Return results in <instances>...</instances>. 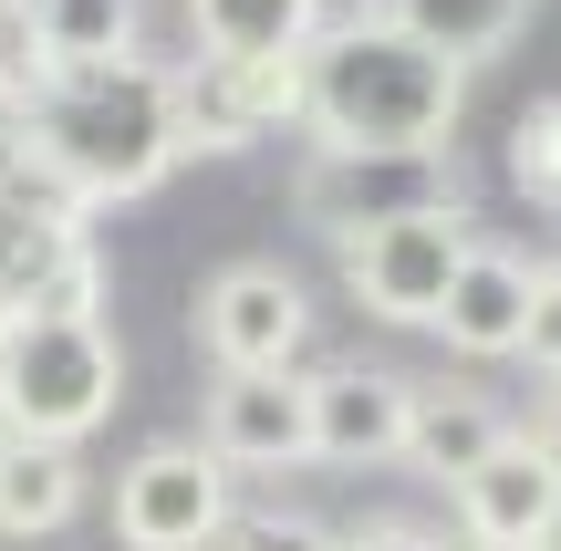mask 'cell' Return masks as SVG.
Returning <instances> with one entry per match:
<instances>
[{
	"instance_id": "6da1fadb",
	"label": "cell",
	"mask_w": 561,
	"mask_h": 551,
	"mask_svg": "<svg viewBox=\"0 0 561 551\" xmlns=\"http://www.w3.org/2000/svg\"><path fill=\"white\" fill-rule=\"evenodd\" d=\"M458 115H468V62H447L437 42H416L385 11L322 21V42L301 53V136L312 146L426 157L458 136Z\"/></svg>"
},
{
	"instance_id": "7a4b0ae2",
	"label": "cell",
	"mask_w": 561,
	"mask_h": 551,
	"mask_svg": "<svg viewBox=\"0 0 561 551\" xmlns=\"http://www.w3.org/2000/svg\"><path fill=\"white\" fill-rule=\"evenodd\" d=\"M21 146L42 177H62L83 208L146 198L187 157L178 136V62H94V73H42L21 104Z\"/></svg>"
},
{
	"instance_id": "3957f363",
	"label": "cell",
	"mask_w": 561,
	"mask_h": 551,
	"mask_svg": "<svg viewBox=\"0 0 561 551\" xmlns=\"http://www.w3.org/2000/svg\"><path fill=\"white\" fill-rule=\"evenodd\" d=\"M125 406V354L104 333V312H21L0 344V427L83 448L104 416Z\"/></svg>"
},
{
	"instance_id": "277c9868",
	"label": "cell",
	"mask_w": 561,
	"mask_h": 551,
	"mask_svg": "<svg viewBox=\"0 0 561 551\" xmlns=\"http://www.w3.org/2000/svg\"><path fill=\"white\" fill-rule=\"evenodd\" d=\"M468 250H479V219H468V208H405V219H375V229H354V240H333V261H343V291H354L375 323L437 333L447 282H458Z\"/></svg>"
},
{
	"instance_id": "5b68a950",
	"label": "cell",
	"mask_w": 561,
	"mask_h": 551,
	"mask_svg": "<svg viewBox=\"0 0 561 551\" xmlns=\"http://www.w3.org/2000/svg\"><path fill=\"white\" fill-rule=\"evenodd\" d=\"M240 510V469L208 458V437H157L115 469V541L125 551H219Z\"/></svg>"
},
{
	"instance_id": "8992f818",
	"label": "cell",
	"mask_w": 561,
	"mask_h": 551,
	"mask_svg": "<svg viewBox=\"0 0 561 551\" xmlns=\"http://www.w3.org/2000/svg\"><path fill=\"white\" fill-rule=\"evenodd\" d=\"M291 208L322 229V240H354L375 219H405V208H468L458 198V157L426 146V157H385V146H312L301 157Z\"/></svg>"
},
{
	"instance_id": "52a82bcc",
	"label": "cell",
	"mask_w": 561,
	"mask_h": 551,
	"mask_svg": "<svg viewBox=\"0 0 561 551\" xmlns=\"http://www.w3.org/2000/svg\"><path fill=\"white\" fill-rule=\"evenodd\" d=\"M312 344V291L280 261H229L198 282V354L208 375H291Z\"/></svg>"
},
{
	"instance_id": "ba28073f",
	"label": "cell",
	"mask_w": 561,
	"mask_h": 551,
	"mask_svg": "<svg viewBox=\"0 0 561 551\" xmlns=\"http://www.w3.org/2000/svg\"><path fill=\"white\" fill-rule=\"evenodd\" d=\"M198 437L208 458H229L240 479L271 469H312V375H208L198 395Z\"/></svg>"
},
{
	"instance_id": "9c48e42d",
	"label": "cell",
	"mask_w": 561,
	"mask_h": 551,
	"mask_svg": "<svg viewBox=\"0 0 561 551\" xmlns=\"http://www.w3.org/2000/svg\"><path fill=\"white\" fill-rule=\"evenodd\" d=\"M280 125H301V62H178L187 157H250Z\"/></svg>"
},
{
	"instance_id": "30bf717a",
	"label": "cell",
	"mask_w": 561,
	"mask_h": 551,
	"mask_svg": "<svg viewBox=\"0 0 561 551\" xmlns=\"http://www.w3.org/2000/svg\"><path fill=\"white\" fill-rule=\"evenodd\" d=\"M83 219H94V208H83L62 177H42V167H21V177L0 187V291H11L21 312H42L83 261H94V229Z\"/></svg>"
},
{
	"instance_id": "8fae6325",
	"label": "cell",
	"mask_w": 561,
	"mask_h": 551,
	"mask_svg": "<svg viewBox=\"0 0 561 551\" xmlns=\"http://www.w3.org/2000/svg\"><path fill=\"white\" fill-rule=\"evenodd\" d=\"M416 375L396 365H322L312 375V458L322 469H405Z\"/></svg>"
},
{
	"instance_id": "7c38bea8",
	"label": "cell",
	"mask_w": 561,
	"mask_h": 551,
	"mask_svg": "<svg viewBox=\"0 0 561 551\" xmlns=\"http://www.w3.org/2000/svg\"><path fill=\"white\" fill-rule=\"evenodd\" d=\"M447 510H458L468 551H530V541H561V479L541 469L530 437H510V448H489L479 469L447 490Z\"/></svg>"
},
{
	"instance_id": "4fadbf2b",
	"label": "cell",
	"mask_w": 561,
	"mask_h": 551,
	"mask_svg": "<svg viewBox=\"0 0 561 551\" xmlns=\"http://www.w3.org/2000/svg\"><path fill=\"white\" fill-rule=\"evenodd\" d=\"M530 291H541V261L510 250V240H479L458 261V282H447V312H437L447 354H468V365H510V354L530 344Z\"/></svg>"
},
{
	"instance_id": "5bb4252c",
	"label": "cell",
	"mask_w": 561,
	"mask_h": 551,
	"mask_svg": "<svg viewBox=\"0 0 561 551\" xmlns=\"http://www.w3.org/2000/svg\"><path fill=\"white\" fill-rule=\"evenodd\" d=\"M510 437L520 427H510V406L489 386H447L437 375V386H416V416H405V469L437 479V490H458V479L479 469L489 448H510Z\"/></svg>"
},
{
	"instance_id": "9a60e30c",
	"label": "cell",
	"mask_w": 561,
	"mask_h": 551,
	"mask_svg": "<svg viewBox=\"0 0 561 551\" xmlns=\"http://www.w3.org/2000/svg\"><path fill=\"white\" fill-rule=\"evenodd\" d=\"M322 0H187L198 62H301L322 42Z\"/></svg>"
},
{
	"instance_id": "2e32d148",
	"label": "cell",
	"mask_w": 561,
	"mask_h": 551,
	"mask_svg": "<svg viewBox=\"0 0 561 551\" xmlns=\"http://www.w3.org/2000/svg\"><path fill=\"white\" fill-rule=\"evenodd\" d=\"M42 73H94V62H136L146 53V0H21Z\"/></svg>"
},
{
	"instance_id": "e0dca14e",
	"label": "cell",
	"mask_w": 561,
	"mask_h": 551,
	"mask_svg": "<svg viewBox=\"0 0 561 551\" xmlns=\"http://www.w3.org/2000/svg\"><path fill=\"white\" fill-rule=\"evenodd\" d=\"M73 510H83V458L0 427V541H53Z\"/></svg>"
},
{
	"instance_id": "ac0fdd59",
	"label": "cell",
	"mask_w": 561,
	"mask_h": 551,
	"mask_svg": "<svg viewBox=\"0 0 561 551\" xmlns=\"http://www.w3.org/2000/svg\"><path fill=\"white\" fill-rule=\"evenodd\" d=\"M375 11L405 21L416 42H437L447 62H489V53H510V42L530 32L541 0H375Z\"/></svg>"
},
{
	"instance_id": "d6986e66",
	"label": "cell",
	"mask_w": 561,
	"mask_h": 551,
	"mask_svg": "<svg viewBox=\"0 0 561 551\" xmlns=\"http://www.w3.org/2000/svg\"><path fill=\"white\" fill-rule=\"evenodd\" d=\"M510 177H520L530 208H551V219H561V94H541L520 125H510Z\"/></svg>"
},
{
	"instance_id": "ffe728a7",
	"label": "cell",
	"mask_w": 561,
	"mask_h": 551,
	"mask_svg": "<svg viewBox=\"0 0 561 551\" xmlns=\"http://www.w3.org/2000/svg\"><path fill=\"white\" fill-rule=\"evenodd\" d=\"M219 551H343V531L312 510H229Z\"/></svg>"
},
{
	"instance_id": "44dd1931",
	"label": "cell",
	"mask_w": 561,
	"mask_h": 551,
	"mask_svg": "<svg viewBox=\"0 0 561 551\" xmlns=\"http://www.w3.org/2000/svg\"><path fill=\"white\" fill-rule=\"evenodd\" d=\"M520 365L541 375V386H561V250L541 261V291H530V344H520Z\"/></svg>"
},
{
	"instance_id": "7402d4cb",
	"label": "cell",
	"mask_w": 561,
	"mask_h": 551,
	"mask_svg": "<svg viewBox=\"0 0 561 551\" xmlns=\"http://www.w3.org/2000/svg\"><path fill=\"white\" fill-rule=\"evenodd\" d=\"M343 551H447V541L416 520H364V531H343Z\"/></svg>"
},
{
	"instance_id": "603a6c76",
	"label": "cell",
	"mask_w": 561,
	"mask_h": 551,
	"mask_svg": "<svg viewBox=\"0 0 561 551\" xmlns=\"http://www.w3.org/2000/svg\"><path fill=\"white\" fill-rule=\"evenodd\" d=\"M520 437H530V448H541V469L561 479V386L541 395V406H530V427H520Z\"/></svg>"
},
{
	"instance_id": "cb8c5ba5",
	"label": "cell",
	"mask_w": 561,
	"mask_h": 551,
	"mask_svg": "<svg viewBox=\"0 0 561 551\" xmlns=\"http://www.w3.org/2000/svg\"><path fill=\"white\" fill-rule=\"evenodd\" d=\"M11 323H21V302H11V291H0V344H11Z\"/></svg>"
},
{
	"instance_id": "d4e9b609",
	"label": "cell",
	"mask_w": 561,
	"mask_h": 551,
	"mask_svg": "<svg viewBox=\"0 0 561 551\" xmlns=\"http://www.w3.org/2000/svg\"><path fill=\"white\" fill-rule=\"evenodd\" d=\"M530 551H561V541H530Z\"/></svg>"
},
{
	"instance_id": "484cf974",
	"label": "cell",
	"mask_w": 561,
	"mask_h": 551,
	"mask_svg": "<svg viewBox=\"0 0 561 551\" xmlns=\"http://www.w3.org/2000/svg\"><path fill=\"white\" fill-rule=\"evenodd\" d=\"M0 11H21V0H0Z\"/></svg>"
}]
</instances>
